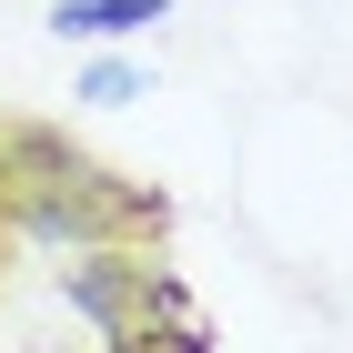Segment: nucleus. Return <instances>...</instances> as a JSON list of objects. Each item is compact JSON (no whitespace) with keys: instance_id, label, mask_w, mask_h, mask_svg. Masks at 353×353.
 Segmentation results:
<instances>
[{"instance_id":"f257e3e1","label":"nucleus","mask_w":353,"mask_h":353,"mask_svg":"<svg viewBox=\"0 0 353 353\" xmlns=\"http://www.w3.org/2000/svg\"><path fill=\"white\" fill-rule=\"evenodd\" d=\"M141 21H162V0H61V30H81V41H121Z\"/></svg>"},{"instance_id":"f03ea898","label":"nucleus","mask_w":353,"mask_h":353,"mask_svg":"<svg viewBox=\"0 0 353 353\" xmlns=\"http://www.w3.org/2000/svg\"><path fill=\"white\" fill-rule=\"evenodd\" d=\"M132 91H141V81L121 71V61H101V71H91V101H132Z\"/></svg>"}]
</instances>
